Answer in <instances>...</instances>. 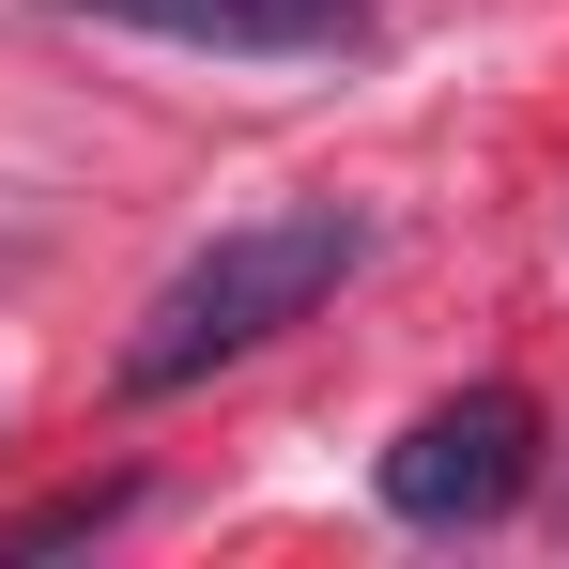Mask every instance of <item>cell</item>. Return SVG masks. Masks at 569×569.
Masks as SVG:
<instances>
[{
    "label": "cell",
    "instance_id": "obj_1",
    "mask_svg": "<svg viewBox=\"0 0 569 569\" xmlns=\"http://www.w3.org/2000/svg\"><path fill=\"white\" fill-rule=\"evenodd\" d=\"M370 262V216L355 200H292V216H231L200 262H170L154 278V308L123 323V355H108V385L123 400H186L200 370H231V355H262L278 323H308L323 292Z\"/></svg>",
    "mask_w": 569,
    "mask_h": 569
},
{
    "label": "cell",
    "instance_id": "obj_2",
    "mask_svg": "<svg viewBox=\"0 0 569 569\" xmlns=\"http://www.w3.org/2000/svg\"><path fill=\"white\" fill-rule=\"evenodd\" d=\"M370 492L400 508V523H431V539L508 523V508L539 492V400H523V385H462V400H431V416L370 462Z\"/></svg>",
    "mask_w": 569,
    "mask_h": 569
},
{
    "label": "cell",
    "instance_id": "obj_3",
    "mask_svg": "<svg viewBox=\"0 0 569 569\" xmlns=\"http://www.w3.org/2000/svg\"><path fill=\"white\" fill-rule=\"evenodd\" d=\"M93 31H154V47H216V62H308L355 47V0H62Z\"/></svg>",
    "mask_w": 569,
    "mask_h": 569
},
{
    "label": "cell",
    "instance_id": "obj_4",
    "mask_svg": "<svg viewBox=\"0 0 569 569\" xmlns=\"http://www.w3.org/2000/svg\"><path fill=\"white\" fill-rule=\"evenodd\" d=\"M139 508V477H78V492H47V508H16L0 523V569H47V555H78V539H108Z\"/></svg>",
    "mask_w": 569,
    "mask_h": 569
}]
</instances>
